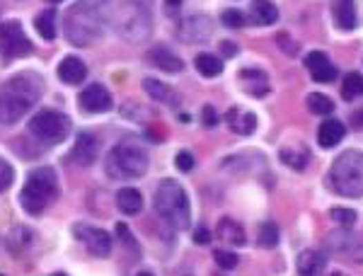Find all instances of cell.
<instances>
[{"mask_svg":"<svg viewBox=\"0 0 363 276\" xmlns=\"http://www.w3.org/2000/svg\"><path fill=\"white\" fill-rule=\"evenodd\" d=\"M216 233H218V237H221L223 242H228V245L240 247V245H245V242H247L245 228H242L240 223H237L235 218H230V216H226V218H221V221H218Z\"/></svg>","mask_w":363,"mask_h":276,"instance_id":"obj_24","label":"cell"},{"mask_svg":"<svg viewBox=\"0 0 363 276\" xmlns=\"http://www.w3.org/2000/svg\"><path fill=\"white\" fill-rule=\"evenodd\" d=\"M221 22L226 27H230V30H237V27H242L245 25V15H242L240 10H223V15H221Z\"/></svg>","mask_w":363,"mask_h":276,"instance_id":"obj_36","label":"cell"},{"mask_svg":"<svg viewBox=\"0 0 363 276\" xmlns=\"http://www.w3.org/2000/svg\"><path fill=\"white\" fill-rule=\"evenodd\" d=\"M0 276H3V274H0Z\"/></svg>","mask_w":363,"mask_h":276,"instance_id":"obj_50","label":"cell"},{"mask_svg":"<svg viewBox=\"0 0 363 276\" xmlns=\"http://www.w3.org/2000/svg\"><path fill=\"white\" fill-rule=\"evenodd\" d=\"M143 90H146V92L150 95V99L167 104V107H177V104H179V95H177L175 90L170 88V85L162 83V80L143 78Z\"/></svg>","mask_w":363,"mask_h":276,"instance_id":"obj_20","label":"cell"},{"mask_svg":"<svg viewBox=\"0 0 363 276\" xmlns=\"http://www.w3.org/2000/svg\"><path fill=\"white\" fill-rule=\"evenodd\" d=\"M327 266V257L317 250H303L298 255V274L300 276H320Z\"/></svg>","mask_w":363,"mask_h":276,"instance_id":"obj_21","label":"cell"},{"mask_svg":"<svg viewBox=\"0 0 363 276\" xmlns=\"http://www.w3.org/2000/svg\"><path fill=\"white\" fill-rule=\"evenodd\" d=\"M175 165H177V170H182V172H189V170H194V155L187 153V150H182V153H177Z\"/></svg>","mask_w":363,"mask_h":276,"instance_id":"obj_38","label":"cell"},{"mask_svg":"<svg viewBox=\"0 0 363 276\" xmlns=\"http://www.w3.org/2000/svg\"><path fill=\"white\" fill-rule=\"evenodd\" d=\"M10 184H12V168L0 158V192H6Z\"/></svg>","mask_w":363,"mask_h":276,"instance_id":"obj_37","label":"cell"},{"mask_svg":"<svg viewBox=\"0 0 363 276\" xmlns=\"http://www.w3.org/2000/svg\"><path fill=\"white\" fill-rule=\"evenodd\" d=\"M97 153H99L97 138L90 136V133H80V136L75 138L73 150H70V160H73L75 165H80V168H90V165L97 160Z\"/></svg>","mask_w":363,"mask_h":276,"instance_id":"obj_14","label":"cell"},{"mask_svg":"<svg viewBox=\"0 0 363 276\" xmlns=\"http://www.w3.org/2000/svg\"><path fill=\"white\" fill-rule=\"evenodd\" d=\"M240 85L252 97H264V95H269V78H266V73L259 68L240 70Z\"/></svg>","mask_w":363,"mask_h":276,"instance_id":"obj_16","label":"cell"},{"mask_svg":"<svg viewBox=\"0 0 363 276\" xmlns=\"http://www.w3.org/2000/svg\"><path fill=\"white\" fill-rule=\"evenodd\" d=\"M276 44H279V49H284L288 56H298V51H300V44L291 39L288 32H279V34H276Z\"/></svg>","mask_w":363,"mask_h":276,"instance_id":"obj_35","label":"cell"},{"mask_svg":"<svg viewBox=\"0 0 363 276\" xmlns=\"http://www.w3.org/2000/svg\"><path fill=\"white\" fill-rule=\"evenodd\" d=\"M102 34V15L99 8L90 6L88 0L75 3L66 15V37L73 46H88Z\"/></svg>","mask_w":363,"mask_h":276,"instance_id":"obj_6","label":"cell"},{"mask_svg":"<svg viewBox=\"0 0 363 276\" xmlns=\"http://www.w3.org/2000/svg\"><path fill=\"white\" fill-rule=\"evenodd\" d=\"M88 3L95 8H102V6H107V3H112V0H88Z\"/></svg>","mask_w":363,"mask_h":276,"instance_id":"obj_44","label":"cell"},{"mask_svg":"<svg viewBox=\"0 0 363 276\" xmlns=\"http://www.w3.org/2000/svg\"><path fill=\"white\" fill-rule=\"evenodd\" d=\"M305 68L310 70L313 80H317V83H332V80H337V66L329 61V56L324 51H310L305 56Z\"/></svg>","mask_w":363,"mask_h":276,"instance_id":"obj_13","label":"cell"},{"mask_svg":"<svg viewBox=\"0 0 363 276\" xmlns=\"http://www.w3.org/2000/svg\"><path fill=\"white\" fill-rule=\"evenodd\" d=\"M51 276H68V274H63V271H56V274H51Z\"/></svg>","mask_w":363,"mask_h":276,"instance_id":"obj_47","label":"cell"},{"mask_svg":"<svg viewBox=\"0 0 363 276\" xmlns=\"http://www.w3.org/2000/svg\"><path fill=\"white\" fill-rule=\"evenodd\" d=\"M104 170L109 179H138L148 170V153L136 141H121L107 153Z\"/></svg>","mask_w":363,"mask_h":276,"instance_id":"obj_4","label":"cell"},{"mask_svg":"<svg viewBox=\"0 0 363 276\" xmlns=\"http://www.w3.org/2000/svg\"><path fill=\"white\" fill-rule=\"evenodd\" d=\"M327 276H346L344 271H332V274H327Z\"/></svg>","mask_w":363,"mask_h":276,"instance_id":"obj_46","label":"cell"},{"mask_svg":"<svg viewBox=\"0 0 363 276\" xmlns=\"http://www.w3.org/2000/svg\"><path fill=\"white\" fill-rule=\"evenodd\" d=\"M117 206L119 211L126 213V216H136L143 208V194L133 187H124L121 192L117 194Z\"/></svg>","mask_w":363,"mask_h":276,"instance_id":"obj_25","label":"cell"},{"mask_svg":"<svg viewBox=\"0 0 363 276\" xmlns=\"http://www.w3.org/2000/svg\"><path fill=\"white\" fill-rule=\"evenodd\" d=\"M221 51H223L226 56H233V54L237 51V46L233 44V41H221Z\"/></svg>","mask_w":363,"mask_h":276,"instance_id":"obj_43","label":"cell"},{"mask_svg":"<svg viewBox=\"0 0 363 276\" xmlns=\"http://www.w3.org/2000/svg\"><path fill=\"white\" fill-rule=\"evenodd\" d=\"M73 233H75V237H78L80 242H85V247H88L95 257H109L112 255L114 242H112V235H109L107 230L90 226V223H78V226L73 228Z\"/></svg>","mask_w":363,"mask_h":276,"instance_id":"obj_10","label":"cell"},{"mask_svg":"<svg viewBox=\"0 0 363 276\" xmlns=\"http://www.w3.org/2000/svg\"><path fill=\"white\" fill-rule=\"evenodd\" d=\"M35 27H37V32H39L41 39H46V41L56 39V10L54 8L41 10L35 20Z\"/></svg>","mask_w":363,"mask_h":276,"instance_id":"obj_28","label":"cell"},{"mask_svg":"<svg viewBox=\"0 0 363 276\" xmlns=\"http://www.w3.org/2000/svg\"><path fill=\"white\" fill-rule=\"evenodd\" d=\"M44 83L37 73H20L0 88V124H15L39 102Z\"/></svg>","mask_w":363,"mask_h":276,"instance_id":"obj_1","label":"cell"},{"mask_svg":"<svg viewBox=\"0 0 363 276\" xmlns=\"http://www.w3.org/2000/svg\"><path fill=\"white\" fill-rule=\"evenodd\" d=\"M346 136V126L339 119H324L317 128V144L322 148H334L337 144H342Z\"/></svg>","mask_w":363,"mask_h":276,"instance_id":"obj_19","label":"cell"},{"mask_svg":"<svg viewBox=\"0 0 363 276\" xmlns=\"http://www.w3.org/2000/svg\"><path fill=\"white\" fill-rule=\"evenodd\" d=\"M334 25L344 32H351L356 27V0H334Z\"/></svg>","mask_w":363,"mask_h":276,"instance_id":"obj_22","label":"cell"},{"mask_svg":"<svg viewBox=\"0 0 363 276\" xmlns=\"http://www.w3.org/2000/svg\"><path fill=\"white\" fill-rule=\"evenodd\" d=\"M213 259H216V264L221 266V269H235L237 262H240V257H237L235 252H230V250H216L213 252Z\"/></svg>","mask_w":363,"mask_h":276,"instance_id":"obj_34","label":"cell"},{"mask_svg":"<svg viewBox=\"0 0 363 276\" xmlns=\"http://www.w3.org/2000/svg\"><path fill=\"white\" fill-rule=\"evenodd\" d=\"M59 197V179L51 168H37L30 172L22 187V208L32 216H39L54 199Z\"/></svg>","mask_w":363,"mask_h":276,"instance_id":"obj_5","label":"cell"},{"mask_svg":"<svg viewBox=\"0 0 363 276\" xmlns=\"http://www.w3.org/2000/svg\"><path fill=\"white\" fill-rule=\"evenodd\" d=\"M80 107L90 114H102L112 109V95L104 85L92 83L80 92Z\"/></svg>","mask_w":363,"mask_h":276,"instance_id":"obj_12","label":"cell"},{"mask_svg":"<svg viewBox=\"0 0 363 276\" xmlns=\"http://www.w3.org/2000/svg\"><path fill=\"white\" fill-rule=\"evenodd\" d=\"M0 51H3L6 61L22 59V56L32 54V41L27 39L25 30H22V25L17 20L0 25Z\"/></svg>","mask_w":363,"mask_h":276,"instance_id":"obj_9","label":"cell"},{"mask_svg":"<svg viewBox=\"0 0 363 276\" xmlns=\"http://www.w3.org/2000/svg\"><path fill=\"white\" fill-rule=\"evenodd\" d=\"M167 6H170V8H177V6H182V0H167Z\"/></svg>","mask_w":363,"mask_h":276,"instance_id":"obj_45","label":"cell"},{"mask_svg":"<svg viewBox=\"0 0 363 276\" xmlns=\"http://www.w3.org/2000/svg\"><path fill=\"white\" fill-rule=\"evenodd\" d=\"M138 276H153V274H150V271H141Z\"/></svg>","mask_w":363,"mask_h":276,"instance_id":"obj_48","label":"cell"},{"mask_svg":"<svg viewBox=\"0 0 363 276\" xmlns=\"http://www.w3.org/2000/svg\"><path fill=\"white\" fill-rule=\"evenodd\" d=\"M211 233H208V228H197V233H194V242H197V245H208V242H211Z\"/></svg>","mask_w":363,"mask_h":276,"instance_id":"obj_41","label":"cell"},{"mask_svg":"<svg viewBox=\"0 0 363 276\" xmlns=\"http://www.w3.org/2000/svg\"><path fill=\"white\" fill-rule=\"evenodd\" d=\"M279 226H276L274 221H264L259 226V230H257V242H259L262 247H266V250H271V247L279 245Z\"/></svg>","mask_w":363,"mask_h":276,"instance_id":"obj_32","label":"cell"},{"mask_svg":"<svg viewBox=\"0 0 363 276\" xmlns=\"http://www.w3.org/2000/svg\"><path fill=\"white\" fill-rule=\"evenodd\" d=\"M51 3H61V0H51Z\"/></svg>","mask_w":363,"mask_h":276,"instance_id":"obj_49","label":"cell"},{"mask_svg":"<svg viewBox=\"0 0 363 276\" xmlns=\"http://www.w3.org/2000/svg\"><path fill=\"white\" fill-rule=\"evenodd\" d=\"M202 119H204V126H208V128H213L218 124V114H216V109L211 107V104H206V107L202 109Z\"/></svg>","mask_w":363,"mask_h":276,"instance_id":"obj_39","label":"cell"},{"mask_svg":"<svg viewBox=\"0 0 363 276\" xmlns=\"http://www.w3.org/2000/svg\"><path fill=\"white\" fill-rule=\"evenodd\" d=\"M228 126H230L233 133H240V136H250V133L257 128V117L252 112L237 114V109H230V112H228Z\"/></svg>","mask_w":363,"mask_h":276,"instance_id":"obj_27","label":"cell"},{"mask_svg":"<svg viewBox=\"0 0 363 276\" xmlns=\"http://www.w3.org/2000/svg\"><path fill=\"white\" fill-rule=\"evenodd\" d=\"M56 73H59L61 83L80 85L85 78H88V66H85L78 56H66V59L59 63V68H56Z\"/></svg>","mask_w":363,"mask_h":276,"instance_id":"obj_18","label":"cell"},{"mask_svg":"<svg viewBox=\"0 0 363 276\" xmlns=\"http://www.w3.org/2000/svg\"><path fill=\"white\" fill-rule=\"evenodd\" d=\"M327 245L337 252H344L346 257H351L353 262H363V242L351 233H332V237L327 240Z\"/></svg>","mask_w":363,"mask_h":276,"instance_id":"obj_17","label":"cell"},{"mask_svg":"<svg viewBox=\"0 0 363 276\" xmlns=\"http://www.w3.org/2000/svg\"><path fill=\"white\" fill-rule=\"evenodd\" d=\"M213 34V25L208 17L204 15H192L187 20H182L177 27V37L187 44H197V41H206Z\"/></svg>","mask_w":363,"mask_h":276,"instance_id":"obj_11","label":"cell"},{"mask_svg":"<svg viewBox=\"0 0 363 276\" xmlns=\"http://www.w3.org/2000/svg\"><path fill=\"white\" fill-rule=\"evenodd\" d=\"M351 126L356 128V131H361L363 128V109H358V112L351 114Z\"/></svg>","mask_w":363,"mask_h":276,"instance_id":"obj_42","label":"cell"},{"mask_svg":"<svg viewBox=\"0 0 363 276\" xmlns=\"http://www.w3.org/2000/svg\"><path fill=\"white\" fill-rule=\"evenodd\" d=\"M117 32L128 41H143L150 34V0H124L117 12Z\"/></svg>","mask_w":363,"mask_h":276,"instance_id":"obj_7","label":"cell"},{"mask_svg":"<svg viewBox=\"0 0 363 276\" xmlns=\"http://www.w3.org/2000/svg\"><path fill=\"white\" fill-rule=\"evenodd\" d=\"M117 235H119V240H121V242H128V245H131L133 250H136V240L131 237V230H128V226L119 223V226H117Z\"/></svg>","mask_w":363,"mask_h":276,"instance_id":"obj_40","label":"cell"},{"mask_svg":"<svg viewBox=\"0 0 363 276\" xmlns=\"http://www.w3.org/2000/svg\"><path fill=\"white\" fill-rule=\"evenodd\" d=\"M305 102H308V109L315 114V117H329V114L334 112V102L327 97V95H322V92L308 95V99H305Z\"/></svg>","mask_w":363,"mask_h":276,"instance_id":"obj_31","label":"cell"},{"mask_svg":"<svg viewBox=\"0 0 363 276\" xmlns=\"http://www.w3.org/2000/svg\"><path fill=\"white\" fill-rule=\"evenodd\" d=\"M197 70L204 78H216L223 73V61L213 54H199L197 56Z\"/></svg>","mask_w":363,"mask_h":276,"instance_id":"obj_29","label":"cell"},{"mask_svg":"<svg viewBox=\"0 0 363 276\" xmlns=\"http://www.w3.org/2000/svg\"><path fill=\"white\" fill-rule=\"evenodd\" d=\"M148 61L153 66H157V68H162L165 73H179V70H184V61L170 46H153L148 51Z\"/></svg>","mask_w":363,"mask_h":276,"instance_id":"obj_15","label":"cell"},{"mask_svg":"<svg viewBox=\"0 0 363 276\" xmlns=\"http://www.w3.org/2000/svg\"><path fill=\"white\" fill-rule=\"evenodd\" d=\"M329 187L339 197L356 199L363 197V153L361 150H344L329 168Z\"/></svg>","mask_w":363,"mask_h":276,"instance_id":"obj_3","label":"cell"},{"mask_svg":"<svg viewBox=\"0 0 363 276\" xmlns=\"http://www.w3.org/2000/svg\"><path fill=\"white\" fill-rule=\"evenodd\" d=\"M363 95V75L361 73H346L342 80V97L346 99V102H351V99L361 97Z\"/></svg>","mask_w":363,"mask_h":276,"instance_id":"obj_30","label":"cell"},{"mask_svg":"<svg viewBox=\"0 0 363 276\" xmlns=\"http://www.w3.org/2000/svg\"><path fill=\"white\" fill-rule=\"evenodd\" d=\"M329 216H332V221L337 223V226L342 228H351L353 223H356V211H351V208H344V206H337L329 211Z\"/></svg>","mask_w":363,"mask_h":276,"instance_id":"obj_33","label":"cell"},{"mask_svg":"<svg viewBox=\"0 0 363 276\" xmlns=\"http://www.w3.org/2000/svg\"><path fill=\"white\" fill-rule=\"evenodd\" d=\"M250 20L255 25L269 27L279 20V8L271 0H252L250 3Z\"/></svg>","mask_w":363,"mask_h":276,"instance_id":"obj_23","label":"cell"},{"mask_svg":"<svg viewBox=\"0 0 363 276\" xmlns=\"http://www.w3.org/2000/svg\"><path fill=\"white\" fill-rule=\"evenodd\" d=\"M279 158H281V163L288 165L291 170H305V165H308V160H310V153L305 146H286V148H281Z\"/></svg>","mask_w":363,"mask_h":276,"instance_id":"obj_26","label":"cell"},{"mask_svg":"<svg viewBox=\"0 0 363 276\" xmlns=\"http://www.w3.org/2000/svg\"><path fill=\"white\" fill-rule=\"evenodd\" d=\"M30 133L41 144L56 146L70 133V119L59 109H41L30 119Z\"/></svg>","mask_w":363,"mask_h":276,"instance_id":"obj_8","label":"cell"},{"mask_svg":"<svg viewBox=\"0 0 363 276\" xmlns=\"http://www.w3.org/2000/svg\"><path fill=\"white\" fill-rule=\"evenodd\" d=\"M153 206L155 213L172 226L175 230H187L192 223V204L179 182L175 179H162L155 187V197H153Z\"/></svg>","mask_w":363,"mask_h":276,"instance_id":"obj_2","label":"cell"}]
</instances>
